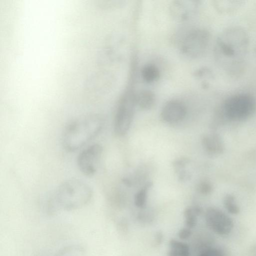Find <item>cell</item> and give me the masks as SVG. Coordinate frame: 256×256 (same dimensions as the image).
<instances>
[{"mask_svg":"<svg viewBox=\"0 0 256 256\" xmlns=\"http://www.w3.org/2000/svg\"><path fill=\"white\" fill-rule=\"evenodd\" d=\"M91 186L83 180L70 179L62 183L49 198L46 209L49 214L82 208L92 200Z\"/></svg>","mask_w":256,"mask_h":256,"instance_id":"obj_1","label":"cell"},{"mask_svg":"<svg viewBox=\"0 0 256 256\" xmlns=\"http://www.w3.org/2000/svg\"><path fill=\"white\" fill-rule=\"evenodd\" d=\"M104 125L102 117L96 114L72 120L65 126L62 134V143L64 148L69 152L77 150L96 137Z\"/></svg>","mask_w":256,"mask_h":256,"instance_id":"obj_2","label":"cell"},{"mask_svg":"<svg viewBox=\"0 0 256 256\" xmlns=\"http://www.w3.org/2000/svg\"><path fill=\"white\" fill-rule=\"evenodd\" d=\"M248 44V36L240 28L232 27L222 33L216 44L219 60L232 68L240 63Z\"/></svg>","mask_w":256,"mask_h":256,"instance_id":"obj_3","label":"cell"},{"mask_svg":"<svg viewBox=\"0 0 256 256\" xmlns=\"http://www.w3.org/2000/svg\"><path fill=\"white\" fill-rule=\"evenodd\" d=\"M256 110V100L248 94H238L228 98L223 104L224 116L234 121L250 118Z\"/></svg>","mask_w":256,"mask_h":256,"instance_id":"obj_4","label":"cell"},{"mask_svg":"<svg viewBox=\"0 0 256 256\" xmlns=\"http://www.w3.org/2000/svg\"><path fill=\"white\" fill-rule=\"evenodd\" d=\"M136 104V95L132 90L127 91L120 100L114 118V131L118 136H124L128 130Z\"/></svg>","mask_w":256,"mask_h":256,"instance_id":"obj_5","label":"cell"},{"mask_svg":"<svg viewBox=\"0 0 256 256\" xmlns=\"http://www.w3.org/2000/svg\"><path fill=\"white\" fill-rule=\"evenodd\" d=\"M208 41L209 34L206 30L196 29L192 30L184 38L181 50L187 56L198 57L205 52Z\"/></svg>","mask_w":256,"mask_h":256,"instance_id":"obj_6","label":"cell"},{"mask_svg":"<svg viewBox=\"0 0 256 256\" xmlns=\"http://www.w3.org/2000/svg\"><path fill=\"white\" fill-rule=\"evenodd\" d=\"M204 218L207 226L219 236L229 235L234 229V223L232 218L219 208H208Z\"/></svg>","mask_w":256,"mask_h":256,"instance_id":"obj_7","label":"cell"},{"mask_svg":"<svg viewBox=\"0 0 256 256\" xmlns=\"http://www.w3.org/2000/svg\"><path fill=\"white\" fill-rule=\"evenodd\" d=\"M102 151L100 144H94L80 152L76 163L78 169L84 174L92 176L96 173Z\"/></svg>","mask_w":256,"mask_h":256,"instance_id":"obj_8","label":"cell"},{"mask_svg":"<svg viewBox=\"0 0 256 256\" xmlns=\"http://www.w3.org/2000/svg\"><path fill=\"white\" fill-rule=\"evenodd\" d=\"M186 113V108L184 103L178 100H172L164 105L160 116L164 121L175 123L182 120Z\"/></svg>","mask_w":256,"mask_h":256,"instance_id":"obj_9","label":"cell"},{"mask_svg":"<svg viewBox=\"0 0 256 256\" xmlns=\"http://www.w3.org/2000/svg\"><path fill=\"white\" fill-rule=\"evenodd\" d=\"M193 0L174 1L170 6L172 16L178 20H184L194 12L196 4Z\"/></svg>","mask_w":256,"mask_h":256,"instance_id":"obj_10","label":"cell"},{"mask_svg":"<svg viewBox=\"0 0 256 256\" xmlns=\"http://www.w3.org/2000/svg\"><path fill=\"white\" fill-rule=\"evenodd\" d=\"M204 150L212 154H220L223 152L224 146L220 137L216 134L205 135L202 138Z\"/></svg>","mask_w":256,"mask_h":256,"instance_id":"obj_11","label":"cell"},{"mask_svg":"<svg viewBox=\"0 0 256 256\" xmlns=\"http://www.w3.org/2000/svg\"><path fill=\"white\" fill-rule=\"evenodd\" d=\"M190 248L188 244L172 239L169 241L168 256H190Z\"/></svg>","mask_w":256,"mask_h":256,"instance_id":"obj_12","label":"cell"},{"mask_svg":"<svg viewBox=\"0 0 256 256\" xmlns=\"http://www.w3.org/2000/svg\"><path fill=\"white\" fill-rule=\"evenodd\" d=\"M155 102V96L152 92L148 90H143L136 95V102L141 108H151Z\"/></svg>","mask_w":256,"mask_h":256,"instance_id":"obj_13","label":"cell"},{"mask_svg":"<svg viewBox=\"0 0 256 256\" xmlns=\"http://www.w3.org/2000/svg\"><path fill=\"white\" fill-rule=\"evenodd\" d=\"M201 211V208L198 206H190L185 209L184 216L186 227L190 229L195 227L197 224L198 216Z\"/></svg>","mask_w":256,"mask_h":256,"instance_id":"obj_14","label":"cell"},{"mask_svg":"<svg viewBox=\"0 0 256 256\" xmlns=\"http://www.w3.org/2000/svg\"><path fill=\"white\" fill-rule=\"evenodd\" d=\"M52 256H84V250L80 244H72L63 246Z\"/></svg>","mask_w":256,"mask_h":256,"instance_id":"obj_15","label":"cell"},{"mask_svg":"<svg viewBox=\"0 0 256 256\" xmlns=\"http://www.w3.org/2000/svg\"><path fill=\"white\" fill-rule=\"evenodd\" d=\"M141 72L143 80L147 82H152L155 81L160 75L158 68L152 64L144 66Z\"/></svg>","mask_w":256,"mask_h":256,"instance_id":"obj_16","label":"cell"},{"mask_svg":"<svg viewBox=\"0 0 256 256\" xmlns=\"http://www.w3.org/2000/svg\"><path fill=\"white\" fill-rule=\"evenodd\" d=\"M224 205L230 214L236 215L240 213V208L232 195L228 194L224 198Z\"/></svg>","mask_w":256,"mask_h":256,"instance_id":"obj_17","label":"cell"},{"mask_svg":"<svg viewBox=\"0 0 256 256\" xmlns=\"http://www.w3.org/2000/svg\"><path fill=\"white\" fill-rule=\"evenodd\" d=\"M148 186H149L142 188L136 194L134 198V202L136 206L140 208L144 206L146 202Z\"/></svg>","mask_w":256,"mask_h":256,"instance_id":"obj_18","label":"cell"},{"mask_svg":"<svg viewBox=\"0 0 256 256\" xmlns=\"http://www.w3.org/2000/svg\"><path fill=\"white\" fill-rule=\"evenodd\" d=\"M198 256H227L222 249L216 247H208L203 250Z\"/></svg>","mask_w":256,"mask_h":256,"instance_id":"obj_19","label":"cell"},{"mask_svg":"<svg viewBox=\"0 0 256 256\" xmlns=\"http://www.w3.org/2000/svg\"><path fill=\"white\" fill-rule=\"evenodd\" d=\"M192 232L190 228L186 227L181 228L179 230L178 235L182 240L188 239L192 235Z\"/></svg>","mask_w":256,"mask_h":256,"instance_id":"obj_20","label":"cell"},{"mask_svg":"<svg viewBox=\"0 0 256 256\" xmlns=\"http://www.w3.org/2000/svg\"><path fill=\"white\" fill-rule=\"evenodd\" d=\"M212 185L208 182H201L198 186L199 191L203 194H210L212 190Z\"/></svg>","mask_w":256,"mask_h":256,"instance_id":"obj_21","label":"cell"}]
</instances>
